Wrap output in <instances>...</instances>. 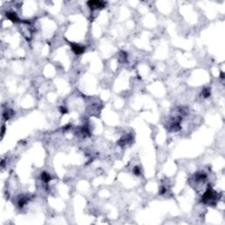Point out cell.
Listing matches in <instances>:
<instances>
[{"mask_svg": "<svg viewBox=\"0 0 225 225\" xmlns=\"http://www.w3.org/2000/svg\"><path fill=\"white\" fill-rule=\"evenodd\" d=\"M88 5L91 6V7L93 8H98V7H102L103 6V3L102 2H99V1H95V2H89Z\"/></svg>", "mask_w": 225, "mask_h": 225, "instance_id": "1", "label": "cell"}, {"mask_svg": "<svg viewBox=\"0 0 225 225\" xmlns=\"http://www.w3.org/2000/svg\"><path fill=\"white\" fill-rule=\"evenodd\" d=\"M72 49H73V50H74L77 54H80V53H82V52L84 51V48L78 46V45H73V46H72Z\"/></svg>", "mask_w": 225, "mask_h": 225, "instance_id": "2", "label": "cell"}, {"mask_svg": "<svg viewBox=\"0 0 225 225\" xmlns=\"http://www.w3.org/2000/svg\"><path fill=\"white\" fill-rule=\"evenodd\" d=\"M7 16L8 18L10 19L12 21V22H16V21L18 20V18H17V16H16L15 13L13 12H8L7 13Z\"/></svg>", "mask_w": 225, "mask_h": 225, "instance_id": "3", "label": "cell"}]
</instances>
